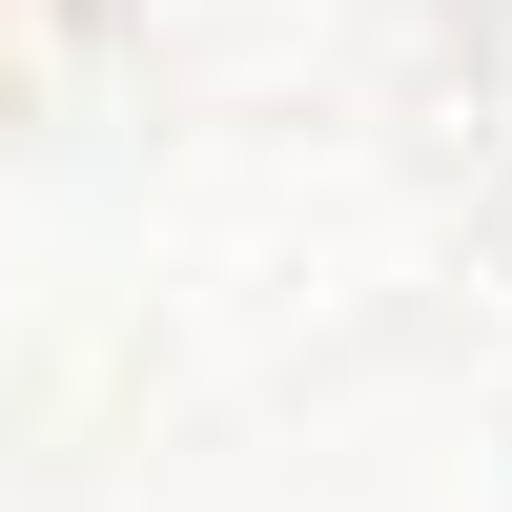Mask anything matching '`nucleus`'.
Wrapping results in <instances>:
<instances>
[]
</instances>
